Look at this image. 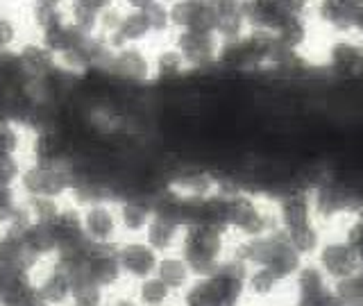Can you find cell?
I'll return each instance as SVG.
<instances>
[{"label":"cell","instance_id":"obj_1","mask_svg":"<svg viewBox=\"0 0 363 306\" xmlns=\"http://www.w3.org/2000/svg\"><path fill=\"white\" fill-rule=\"evenodd\" d=\"M230 259L238 261L245 268H270L286 283H291L295 272L304 264V259L291 247L281 232L250 238V241H232Z\"/></svg>","mask_w":363,"mask_h":306},{"label":"cell","instance_id":"obj_2","mask_svg":"<svg viewBox=\"0 0 363 306\" xmlns=\"http://www.w3.org/2000/svg\"><path fill=\"white\" fill-rule=\"evenodd\" d=\"M232 236L220 225L193 222L184 227V236L177 252L191 266L193 275L204 277L218 270L230 259Z\"/></svg>","mask_w":363,"mask_h":306},{"label":"cell","instance_id":"obj_3","mask_svg":"<svg viewBox=\"0 0 363 306\" xmlns=\"http://www.w3.org/2000/svg\"><path fill=\"white\" fill-rule=\"evenodd\" d=\"M98 71L121 84L139 86L152 79V60L143 52L141 45H123L111 50L109 60Z\"/></svg>","mask_w":363,"mask_h":306},{"label":"cell","instance_id":"obj_4","mask_svg":"<svg viewBox=\"0 0 363 306\" xmlns=\"http://www.w3.org/2000/svg\"><path fill=\"white\" fill-rule=\"evenodd\" d=\"M311 261L323 270V275L332 283L354 277L361 268L357 252L350 247V243L338 232L327 234L320 249H318Z\"/></svg>","mask_w":363,"mask_h":306},{"label":"cell","instance_id":"obj_5","mask_svg":"<svg viewBox=\"0 0 363 306\" xmlns=\"http://www.w3.org/2000/svg\"><path fill=\"white\" fill-rule=\"evenodd\" d=\"M279 232H293L315 222V207L311 186H289L272 196Z\"/></svg>","mask_w":363,"mask_h":306},{"label":"cell","instance_id":"obj_6","mask_svg":"<svg viewBox=\"0 0 363 306\" xmlns=\"http://www.w3.org/2000/svg\"><path fill=\"white\" fill-rule=\"evenodd\" d=\"M170 43L186 60L191 73H207L218 68L220 41L213 32H193V30L175 32L170 37Z\"/></svg>","mask_w":363,"mask_h":306},{"label":"cell","instance_id":"obj_7","mask_svg":"<svg viewBox=\"0 0 363 306\" xmlns=\"http://www.w3.org/2000/svg\"><path fill=\"white\" fill-rule=\"evenodd\" d=\"M323 66L338 77L363 75V39L359 37H327Z\"/></svg>","mask_w":363,"mask_h":306},{"label":"cell","instance_id":"obj_8","mask_svg":"<svg viewBox=\"0 0 363 306\" xmlns=\"http://www.w3.org/2000/svg\"><path fill=\"white\" fill-rule=\"evenodd\" d=\"M170 26L175 32H213L216 34V3L207 0H177L168 3Z\"/></svg>","mask_w":363,"mask_h":306},{"label":"cell","instance_id":"obj_9","mask_svg":"<svg viewBox=\"0 0 363 306\" xmlns=\"http://www.w3.org/2000/svg\"><path fill=\"white\" fill-rule=\"evenodd\" d=\"M159 256L162 254H157L145 241H128L116 245V259L123 277L134 281H143L147 277H152L157 272Z\"/></svg>","mask_w":363,"mask_h":306},{"label":"cell","instance_id":"obj_10","mask_svg":"<svg viewBox=\"0 0 363 306\" xmlns=\"http://www.w3.org/2000/svg\"><path fill=\"white\" fill-rule=\"evenodd\" d=\"M118 213L111 207V202H100L82 209V230L86 241L94 245H118Z\"/></svg>","mask_w":363,"mask_h":306},{"label":"cell","instance_id":"obj_11","mask_svg":"<svg viewBox=\"0 0 363 306\" xmlns=\"http://www.w3.org/2000/svg\"><path fill=\"white\" fill-rule=\"evenodd\" d=\"M245 302L275 304L289 295V283L270 268H247L245 270Z\"/></svg>","mask_w":363,"mask_h":306},{"label":"cell","instance_id":"obj_12","mask_svg":"<svg viewBox=\"0 0 363 306\" xmlns=\"http://www.w3.org/2000/svg\"><path fill=\"white\" fill-rule=\"evenodd\" d=\"M250 34L243 3H216V37L220 45H232Z\"/></svg>","mask_w":363,"mask_h":306},{"label":"cell","instance_id":"obj_13","mask_svg":"<svg viewBox=\"0 0 363 306\" xmlns=\"http://www.w3.org/2000/svg\"><path fill=\"white\" fill-rule=\"evenodd\" d=\"M116 213H118V225L125 232L128 234H143L145 227L150 225L152 215H155L152 196L134 193V196L121 198Z\"/></svg>","mask_w":363,"mask_h":306},{"label":"cell","instance_id":"obj_14","mask_svg":"<svg viewBox=\"0 0 363 306\" xmlns=\"http://www.w3.org/2000/svg\"><path fill=\"white\" fill-rule=\"evenodd\" d=\"M34 286H37L43 306H62L73 300V275L62 261H57L41 283H34Z\"/></svg>","mask_w":363,"mask_h":306},{"label":"cell","instance_id":"obj_15","mask_svg":"<svg viewBox=\"0 0 363 306\" xmlns=\"http://www.w3.org/2000/svg\"><path fill=\"white\" fill-rule=\"evenodd\" d=\"M182 236H184V225L155 213L150 225H147L143 232V241L150 245L157 254H170L179 249Z\"/></svg>","mask_w":363,"mask_h":306},{"label":"cell","instance_id":"obj_16","mask_svg":"<svg viewBox=\"0 0 363 306\" xmlns=\"http://www.w3.org/2000/svg\"><path fill=\"white\" fill-rule=\"evenodd\" d=\"M155 275L177 295V300H179V295L191 286L193 279H196L191 266L186 264L184 256H182L179 252H170V254H162V256H159V264H157V272H155Z\"/></svg>","mask_w":363,"mask_h":306},{"label":"cell","instance_id":"obj_17","mask_svg":"<svg viewBox=\"0 0 363 306\" xmlns=\"http://www.w3.org/2000/svg\"><path fill=\"white\" fill-rule=\"evenodd\" d=\"M186 75H191V68L173 43L164 45V48L152 57V79H157V82H166V84L179 82V79H184Z\"/></svg>","mask_w":363,"mask_h":306},{"label":"cell","instance_id":"obj_18","mask_svg":"<svg viewBox=\"0 0 363 306\" xmlns=\"http://www.w3.org/2000/svg\"><path fill=\"white\" fill-rule=\"evenodd\" d=\"M284 236H286V241L291 243V247L298 252L304 261H311L315 256V252L320 249L323 241L327 238V227L315 220L311 225H304L300 227V230H293V232H281Z\"/></svg>","mask_w":363,"mask_h":306},{"label":"cell","instance_id":"obj_19","mask_svg":"<svg viewBox=\"0 0 363 306\" xmlns=\"http://www.w3.org/2000/svg\"><path fill=\"white\" fill-rule=\"evenodd\" d=\"M136 302L139 306H170L177 304V295L170 290L157 275L136 281Z\"/></svg>","mask_w":363,"mask_h":306},{"label":"cell","instance_id":"obj_20","mask_svg":"<svg viewBox=\"0 0 363 306\" xmlns=\"http://www.w3.org/2000/svg\"><path fill=\"white\" fill-rule=\"evenodd\" d=\"M107 3H75L71 5V14L68 23L84 34H98V26L102 14L107 11Z\"/></svg>","mask_w":363,"mask_h":306},{"label":"cell","instance_id":"obj_21","mask_svg":"<svg viewBox=\"0 0 363 306\" xmlns=\"http://www.w3.org/2000/svg\"><path fill=\"white\" fill-rule=\"evenodd\" d=\"M32 16H34V23L39 26L41 34L57 30L68 23V16L64 14L62 5H57V3H37L32 7Z\"/></svg>","mask_w":363,"mask_h":306},{"label":"cell","instance_id":"obj_22","mask_svg":"<svg viewBox=\"0 0 363 306\" xmlns=\"http://www.w3.org/2000/svg\"><path fill=\"white\" fill-rule=\"evenodd\" d=\"M143 11V16L150 23L152 34H170L173 37V26H170V16H168V3H155V0H147V3H136Z\"/></svg>","mask_w":363,"mask_h":306},{"label":"cell","instance_id":"obj_23","mask_svg":"<svg viewBox=\"0 0 363 306\" xmlns=\"http://www.w3.org/2000/svg\"><path fill=\"white\" fill-rule=\"evenodd\" d=\"M26 213V202L16 198L14 184H0V222L9 227Z\"/></svg>","mask_w":363,"mask_h":306},{"label":"cell","instance_id":"obj_24","mask_svg":"<svg viewBox=\"0 0 363 306\" xmlns=\"http://www.w3.org/2000/svg\"><path fill=\"white\" fill-rule=\"evenodd\" d=\"M16 26L14 21L3 16L0 18V55H7V52H14L11 48H14L16 43Z\"/></svg>","mask_w":363,"mask_h":306},{"label":"cell","instance_id":"obj_25","mask_svg":"<svg viewBox=\"0 0 363 306\" xmlns=\"http://www.w3.org/2000/svg\"><path fill=\"white\" fill-rule=\"evenodd\" d=\"M272 306H295V304H293V300L289 298V300H279V302H275Z\"/></svg>","mask_w":363,"mask_h":306},{"label":"cell","instance_id":"obj_26","mask_svg":"<svg viewBox=\"0 0 363 306\" xmlns=\"http://www.w3.org/2000/svg\"><path fill=\"white\" fill-rule=\"evenodd\" d=\"M0 18H3V5H0Z\"/></svg>","mask_w":363,"mask_h":306}]
</instances>
